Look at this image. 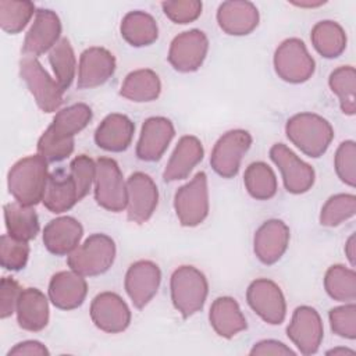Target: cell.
I'll list each match as a JSON object with an SVG mask.
<instances>
[{"label":"cell","instance_id":"cell-45","mask_svg":"<svg viewBox=\"0 0 356 356\" xmlns=\"http://www.w3.org/2000/svg\"><path fill=\"white\" fill-rule=\"evenodd\" d=\"M22 289L19 284L11 277H3L0 281V317L7 318L10 317L18 303V298Z\"/></svg>","mask_w":356,"mask_h":356},{"label":"cell","instance_id":"cell-30","mask_svg":"<svg viewBox=\"0 0 356 356\" xmlns=\"http://www.w3.org/2000/svg\"><path fill=\"white\" fill-rule=\"evenodd\" d=\"M120 32L124 40L134 47H143L154 43L159 38L156 19L140 10L129 11L121 21Z\"/></svg>","mask_w":356,"mask_h":356},{"label":"cell","instance_id":"cell-47","mask_svg":"<svg viewBox=\"0 0 356 356\" xmlns=\"http://www.w3.org/2000/svg\"><path fill=\"white\" fill-rule=\"evenodd\" d=\"M49 355H50L49 349L42 342L35 339L18 342L7 353V356H49Z\"/></svg>","mask_w":356,"mask_h":356},{"label":"cell","instance_id":"cell-3","mask_svg":"<svg viewBox=\"0 0 356 356\" xmlns=\"http://www.w3.org/2000/svg\"><path fill=\"white\" fill-rule=\"evenodd\" d=\"M285 134L292 145L313 159L323 156L334 138L331 124L314 113L292 115L285 124Z\"/></svg>","mask_w":356,"mask_h":356},{"label":"cell","instance_id":"cell-20","mask_svg":"<svg viewBox=\"0 0 356 356\" xmlns=\"http://www.w3.org/2000/svg\"><path fill=\"white\" fill-rule=\"evenodd\" d=\"M289 228L278 218L264 221L253 238V252L256 257L267 266L277 263L285 253L289 243Z\"/></svg>","mask_w":356,"mask_h":356},{"label":"cell","instance_id":"cell-15","mask_svg":"<svg viewBox=\"0 0 356 356\" xmlns=\"http://www.w3.org/2000/svg\"><path fill=\"white\" fill-rule=\"evenodd\" d=\"M61 21L49 8H38L33 22L25 35L21 53L22 56L39 57L50 51L61 39Z\"/></svg>","mask_w":356,"mask_h":356},{"label":"cell","instance_id":"cell-33","mask_svg":"<svg viewBox=\"0 0 356 356\" xmlns=\"http://www.w3.org/2000/svg\"><path fill=\"white\" fill-rule=\"evenodd\" d=\"M310 39L316 51L325 58L341 56L346 47V33L343 28L331 19L317 22L312 28Z\"/></svg>","mask_w":356,"mask_h":356},{"label":"cell","instance_id":"cell-29","mask_svg":"<svg viewBox=\"0 0 356 356\" xmlns=\"http://www.w3.org/2000/svg\"><path fill=\"white\" fill-rule=\"evenodd\" d=\"M209 321L216 334L227 339L248 328L246 318L238 302L231 296H220L214 299L210 306Z\"/></svg>","mask_w":356,"mask_h":356},{"label":"cell","instance_id":"cell-4","mask_svg":"<svg viewBox=\"0 0 356 356\" xmlns=\"http://www.w3.org/2000/svg\"><path fill=\"white\" fill-rule=\"evenodd\" d=\"M170 292L177 312L188 318L204 306L209 293L207 278L193 266H181L171 274Z\"/></svg>","mask_w":356,"mask_h":356},{"label":"cell","instance_id":"cell-36","mask_svg":"<svg viewBox=\"0 0 356 356\" xmlns=\"http://www.w3.org/2000/svg\"><path fill=\"white\" fill-rule=\"evenodd\" d=\"M49 63L53 68L54 79L65 92L71 86L76 71L75 53L67 38H61L49 51Z\"/></svg>","mask_w":356,"mask_h":356},{"label":"cell","instance_id":"cell-50","mask_svg":"<svg viewBox=\"0 0 356 356\" xmlns=\"http://www.w3.org/2000/svg\"><path fill=\"white\" fill-rule=\"evenodd\" d=\"M295 6H300V7H317L324 4V1H292Z\"/></svg>","mask_w":356,"mask_h":356},{"label":"cell","instance_id":"cell-18","mask_svg":"<svg viewBox=\"0 0 356 356\" xmlns=\"http://www.w3.org/2000/svg\"><path fill=\"white\" fill-rule=\"evenodd\" d=\"M161 281L159 266L150 260H138L129 266L124 286L136 309H143L157 293Z\"/></svg>","mask_w":356,"mask_h":356},{"label":"cell","instance_id":"cell-6","mask_svg":"<svg viewBox=\"0 0 356 356\" xmlns=\"http://www.w3.org/2000/svg\"><path fill=\"white\" fill-rule=\"evenodd\" d=\"M19 75L33 96L38 107L44 113H53L63 104L64 90L56 79L32 56H22L19 60Z\"/></svg>","mask_w":356,"mask_h":356},{"label":"cell","instance_id":"cell-24","mask_svg":"<svg viewBox=\"0 0 356 356\" xmlns=\"http://www.w3.org/2000/svg\"><path fill=\"white\" fill-rule=\"evenodd\" d=\"M88 293V284L83 275L74 270L56 273L49 282V299L61 310L79 307Z\"/></svg>","mask_w":356,"mask_h":356},{"label":"cell","instance_id":"cell-32","mask_svg":"<svg viewBox=\"0 0 356 356\" xmlns=\"http://www.w3.org/2000/svg\"><path fill=\"white\" fill-rule=\"evenodd\" d=\"M4 222L7 234L21 239L32 241L39 234V218L32 206H24L18 202L4 204Z\"/></svg>","mask_w":356,"mask_h":356},{"label":"cell","instance_id":"cell-7","mask_svg":"<svg viewBox=\"0 0 356 356\" xmlns=\"http://www.w3.org/2000/svg\"><path fill=\"white\" fill-rule=\"evenodd\" d=\"M95 200L100 207L113 213L127 209V182L117 161L110 157H99L96 160Z\"/></svg>","mask_w":356,"mask_h":356},{"label":"cell","instance_id":"cell-8","mask_svg":"<svg viewBox=\"0 0 356 356\" xmlns=\"http://www.w3.org/2000/svg\"><path fill=\"white\" fill-rule=\"evenodd\" d=\"M275 74L285 82L302 83L312 78L316 63L306 49L303 40L289 38L284 40L274 53Z\"/></svg>","mask_w":356,"mask_h":356},{"label":"cell","instance_id":"cell-41","mask_svg":"<svg viewBox=\"0 0 356 356\" xmlns=\"http://www.w3.org/2000/svg\"><path fill=\"white\" fill-rule=\"evenodd\" d=\"M334 167L338 178L349 185H356V143L353 140L342 142L334 157Z\"/></svg>","mask_w":356,"mask_h":356},{"label":"cell","instance_id":"cell-12","mask_svg":"<svg viewBox=\"0 0 356 356\" xmlns=\"http://www.w3.org/2000/svg\"><path fill=\"white\" fill-rule=\"evenodd\" d=\"M270 159L278 167L284 186L289 193L300 195L312 189L316 178L313 167L300 160L288 146L284 143L273 145Z\"/></svg>","mask_w":356,"mask_h":356},{"label":"cell","instance_id":"cell-37","mask_svg":"<svg viewBox=\"0 0 356 356\" xmlns=\"http://www.w3.org/2000/svg\"><path fill=\"white\" fill-rule=\"evenodd\" d=\"M324 288L330 298L338 302H353L356 299V273L342 264L331 266L324 277Z\"/></svg>","mask_w":356,"mask_h":356},{"label":"cell","instance_id":"cell-5","mask_svg":"<svg viewBox=\"0 0 356 356\" xmlns=\"http://www.w3.org/2000/svg\"><path fill=\"white\" fill-rule=\"evenodd\" d=\"M115 243L106 234H92L67 257L71 270L83 277L104 274L114 263Z\"/></svg>","mask_w":356,"mask_h":356},{"label":"cell","instance_id":"cell-13","mask_svg":"<svg viewBox=\"0 0 356 356\" xmlns=\"http://www.w3.org/2000/svg\"><path fill=\"white\" fill-rule=\"evenodd\" d=\"M209 51V39L200 29H191L177 35L168 49V63L175 71H197Z\"/></svg>","mask_w":356,"mask_h":356},{"label":"cell","instance_id":"cell-44","mask_svg":"<svg viewBox=\"0 0 356 356\" xmlns=\"http://www.w3.org/2000/svg\"><path fill=\"white\" fill-rule=\"evenodd\" d=\"M202 1L199 0H168L161 3L164 14L175 24H189L202 14Z\"/></svg>","mask_w":356,"mask_h":356},{"label":"cell","instance_id":"cell-27","mask_svg":"<svg viewBox=\"0 0 356 356\" xmlns=\"http://www.w3.org/2000/svg\"><path fill=\"white\" fill-rule=\"evenodd\" d=\"M15 313L22 330L42 331L49 323V300L38 288H25L18 298Z\"/></svg>","mask_w":356,"mask_h":356},{"label":"cell","instance_id":"cell-39","mask_svg":"<svg viewBox=\"0 0 356 356\" xmlns=\"http://www.w3.org/2000/svg\"><path fill=\"white\" fill-rule=\"evenodd\" d=\"M356 213V196L352 193H337L327 199L320 211V224L337 227L352 218Z\"/></svg>","mask_w":356,"mask_h":356},{"label":"cell","instance_id":"cell-16","mask_svg":"<svg viewBox=\"0 0 356 356\" xmlns=\"http://www.w3.org/2000/svg\"><path fill=\"white\" fill-rule=\"evenodd\" d=\"M127 217L136 224L146 222L156 211L159 189L154 181L145 172L136 171L127 179Z\"/></svg>","mask_w":356,"mask_h":356},{"label":"cell","instance_id":"cell-17","mask_svg":"<svg viewBox=\"0 0 356 356\" xmlns=\"http://www.w3.org/2000/svg\"><path fill=\"white\" fill-rule=\"evenodd\" d=\"M90 318L93 324L108 334H118L128 328L131 310L124 299L114 292H102L90 303Z\"/></svg>","mask_w":356,"mask_h":356},{"label":"cell","instance_id":"cell-49","mask_svg":"<svg viewBox=\"0 0 356 356\" xmlns=\"http://www.w3.org/2000/svg\"><path fill=\"white\" fill-rule=\"evenodd\" d=\"M353 355L352 349H346V348H337V349H331L327 352V355Z\"/></svg>","mask_w":356,"mask_h":356},{"label":"cell","instance_id":"cell-23","mask_svg":"<svg viewBox=\"0 0 356 356\" xmlns=\"http://www.w3.org/2000/svg\"><path fill=\"white\" fill-rule=\"evenodd\" d=\"M83 228L81 222L70 216L58 217L43 228L44 248L56 256H68L74 252L82 239Z\"/></svg>","mask_w":356,"mask_h":356},{"label":"cell","instance_id":"cell-14","mask_svg":"<svg viewBox=\"0 0 356 356\" xmlns=\"http://www.w3.org/2000/svg\"><path fill=\"white\" fill-rule=\"evenodd\" d=\"M286 334L302 355L316 353L324 337L323 321L317 310L310 306L296 307L286 327Z\"/></svg>","mask_w":356,"mask_h":356},{"label":"cell","instance_id":"cell-40","mask_svg":"<svg viewBox=\"0 0 356 356\" xmlns=\"http://www.w3.org/2000/svg\"><path fill=\"white\" fill-rule=\"evenodd\" d=\"M29 257V245L26 241L17 239L8 234L0 239V263L1 267L10 271L22 270Z\"/></svg>","mask_w":356,"mask_h":356},{"label":"cell","instance_id":"cell-28","mask_svg":"<svg viewBox=\"0 0 356 356\" xmlns=\"http://www.w3.org/2000/svg\"><path fill=\"white\" fill-rule=\"evenodd\" d=\"M78 202V191L70 171L65 172L63 168H60L49 174L46 191L42 199L43 206L49 211L61 214L72 209Z\"/></svg>","mask_w":356,"mask_h":356},{"label":"cell","instance_id":"cell-42","mask_svg":"<svg viewBox=\"0 0 356 356\" xmlns=\"http://www.w3.org/2000/svg\"><path fill=\"white\" fill-rule=\"evenodd\" d=\"M70 174L75 182L79 200H82L90 191L96 175V161L86 154L74 157L70 163Z\"/></svg>","mask_w":356,"mask_h":356},{"label":"cell","instance_id":"cell-21","mask_svg":"<svg viewBox=\"0 0 356 356\" xmlns=\"http://www.w3.org/2000/svg\"><path fill=\"white\" fill-rule=\"evenodd\" d=\"M115 71V57L104 47H89L82 51L78 65V89H93L106 83Z\"/></svg>","mask_w":356,"mask_h":356},{"label":"cell","instance_id":"cell-46","mask_svg":"<svg viewBox=\"0 0 356 356\" xmlns=\"http://www.w3.org/2000/svg\"><path fill=\"white\" fill-rule=\"evenodd\" d=\"M250 355H274V356H293L295 352L285 343L275 339H263L256 342L249 352Z\"/></svg>","mask_w":356,"mask_h":356},{"label":"cell","instance_id":"cell-19","mask_svg":"<svg viewBox=\"0 0 356 356\" xmlns=\"http://www.w3.org/2000/svg\"><path fill=\"white\" fill-rule=\"evenodd\" d=\"M174 135L175 128L168 118L150 117L145 120L136 143L138 159L147 163L160 160Z\"/></svg>","mask_w":356,"mask_h":356},{"label":"cell","instance_id":"cell-26","mask_svg":"<svg viewBox=\"0 0 356 356\" xmlns=\"http://www.w3.org/2000/svg\"><path fill=\"white\" fill-rule=\"evenodd\" d=\"M135 132L134 122L124 114L113 113L104 117L95 131L96 145L113 153L124 152L129 147Z\"/></svg>","mask_w":356,"mask_h":356},{"label":"cell","instance_id":"cell-2","mask_svg":"<svg viewBox=\"0 0 356 356\" xmlns=\"http://www.w3.org/2000/svg\"><path fill=\"white\" fill-rule=\"evenodd\" d=\"M47 164L40 154H33L18 160L10 168L7 185L15 202L32 207L42 202L49 179Z\"/></svg>","mask_w":356,"mask_h":356},{"label":"cell","instance_id":"cell-34","mask_svg":"<svg viewBox=\"0 0 356 356\" xmlns=\"http://www.w3.org/2000/svg\"><path fill=\"white\" fill-rule=\"evenodd\" d=\"M243 184L248 193L256 200H268L275 196L278 189L277 177L264 161H254L246 167Z\"/></svg>","mask_w":356,"mask_h":356},{"label":"cell","instance_id":"cell-25","mask_svg":"<svg viewBox=\"0 0 356 356\" xmlns=\"http://www.w3.org/2000/svg\"><path fill=\"white\" fill-rule=\"evenodd\" d=\"M203 156H204L203 145L196 136L193 135L182 136L178 140L164 168L163 179L165 182L185 179L191 174V171L203 160Z\"/></svg>","mask_w":356,"mask_h":356},{"label":"cell","instance_id":"cell-11","mask_svg":"<svg viewBox=\"0 0 356 356\" xmlns=\"http://www.w3.org/2000/svg\"><path fill=\"white\" fill-rule=\"evenodd\" d=\"M246 300L250 309L267 324L277 325L285 320V298L274 281L267 278L252 281L246 291Z\"/></svg>","mask_w":356,"mask_h":356},{"label":"cell","instance_id":"cell-31","mask_svg":"<svg viewBox=\"0 0 356 356\" xmlns=\"http://www.w3.org/2000/svg\"><path fill=\"white\" fill-rule=\"evenodd\" d=\"M161 82L159 75L149 68L129 72L120 89V95L135 103L153 102L160 96Z\"/></svg>","mask_w":356,"mask_h":356},{"label":"cell","instance_id":"cell-22","mask_svg":"<svg viewBox=\"0 0 356 356\" xmlns=\"http://www.w3.org/2000/svg\"><path fill=\"white\" fill-rule=\"evenodd\" d=\"M257 7L246 0H228L220 4L217 10L218 26L227 35H249L259 25Z\"/></svg>","mask_w":356,"mask_h":356},{"label":"cell","instance_id":"cell-10","mask_svg":"<svg viewBox=\"0 0 356 356\" xmlns=\"http://www.w3.org/2000/svg\"><path fill=\"white\" fill-rule=\"evenodd\" d=\"M252 145V135L245 129H231L216 142L210 164L211 168L222 178H234L241 167L243 154Z\"/></svg>","mask_w":356,"mask_h":356},{"label":"cell","instance_id":"cell-38","mask_svg":"<svg viewBox=\"0 0 356 356\" xmlns=\"http://www.w3.org/2000/svg\"><path fill=\"white\" fill-rule=\"evenodd\" d=\"M36 14L35 4L26 0H0V26L7 33L21 32Z\"/></svg>","mask_w":356,"mask_h":356},{"label":"cell","instance_id":"cell-35","mask_svg":"<svg viewBox=\"0 0 356 356\" xmlns=\"http://www.w3.org/2000/svg\"><path fill=\"white\" fill-rule=\"evenodd\" d=\"M328 85L338 96L343 114L353 115L356 111V71L352 65H342L330 74Z\"/></svg>","mask_w":356,"mask_h":356},{"label":"cell","instance_id":"cell-9","mask_svg":"<svg viewBox=\"0 0 356 356\" xmlns=\"http://www.w3.org/2000/svg\"><path fill=\"white\" fill-rule=\"evenodd\" d=\"M175 214L184 227H196L209 216V186L206 172H197L174 196Z\"/></svg>","mask_w":356,"mask_h":356},{"label":"cell","instance_id":"cell-1","mask_svg":"<svg viewBox=\"0 0 356 356\" xmlns=\"http://www.w3.org/2000/svg\"><path fill=\"white\" fill-rule=\"evenodd\" d=\"M92 115V108L85 103L58 110L38 140V154L46 159L47 163H57L71 156L75 135L90 122Z\"/></svg>","mask_w":356,"mask_h":356},{"label":"cell","instance_id":"cell-43","mask_svg":"<svg viewBox=\"0 0 356 356\" xmlns=\"http://www.w3.org/2000/svg\"><path fill=\"white\" fill-rule=\"evenodd\" d=\"M328 318L334 334L346 339L356 338V306L353 302L331 309Z\"/></svg>","mask_w":356,"mask_h":356},{"label":"cell","instance_id":"cell-48","mask_svg":"<svg viewBox=\"0 0 356 356\" xmlns=\"http://www.w3.org/2000/svg\"><path fill=\"white\" fill-rule=\"evenodd\" d=\"M355 234H352L349 238H348V241H346V243H345V253H346V256H348V260H349V263H350V266H355V263H356V252H355Z\"/></svg>","mask_w":356,"mask_h":356}]
</instances>
